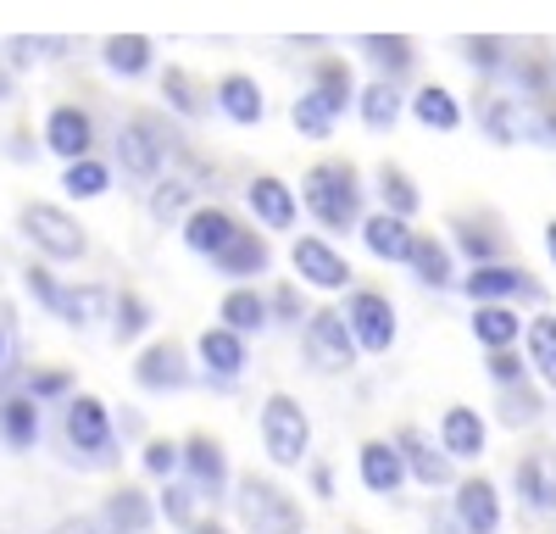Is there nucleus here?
<instances>
[{
    "instance_id": "nucleus-9",
    "label": "nucleus",
    "mask_w": 556,
    "mask_h": 534,
    "mask_svg": "<svg viewBox=\"0 0 556 534\" xmlns=\"http://www.w3.org/2000/svg\"><path fill=\"white\" fill-rule=\"evenodd\" d=\"M462 295H468L473 306L479 301H545V284L534 279V274H523V267H513V262H479L468 279H462Z\"/></svg>"
},
{
    "instance_id": "nucleus-8",
    "label": "nucleus",
    "mask_w": 556,
    "mask_h": 534,
    "mask_svg": "<svg viewBox=\"0 0 556 534\" xmlns=\"http://www.w3.org/2000/svg\"><path fill=\"white\" fill-rule=\"evenodd\" d=\"M178 479H190L195 490H201V501H228L235 496V473H228V452H223V440H212V434H190L184 440V473Z\"/></svg>"
},
{
    "instance_id": "nucleus-25",
    "label": "nucleus",
    "mask_w": 556,
    "mask_h": 534,
    "mask_svg": "<svg viewBox=\"0 0 556 534\" xmlns=\"http://www.w3.org/2000/svg\"><path fill=\"white\" fill-rule=\"evenodd\" d=\"M362 245L374 251L379 262H406L417 234L406 229V217L401 212H374V217H362Z\"/></svg>"
},
{
    "instance_id": "nucleus-57",
    "label": "nucleus",
    "mask_w": 556,
    "mask_h": 534,
    "mask_svg": "<svg viewBox=\"0 0 556 534\" xmlns=\"http://www.w3.org/2000/svg\"><path fill=\"white\" fill-rule=\"evenodd\" d=\"M184 534H228V529H223L217 518H195V523H190V529H184Z\"/></svg>"
},
{
    "instance_id": "nucleus-7",
    "label": "nucleus",
    "mask_w": 556,
    "mask_h": 534,
    "mask_svg": "<svg viewBox=\"0 0 556 534\" xmlns=\"http://www.w3.org/2000/svg\"><path fill=\"white\" fill-rule=\"evenodd\" d=\"M301 351H306V363L317 373H351L356 368V334H351V318L334 306H323L312 312V318L301 323Z\"/></svg>"
},
{
    "instance_id": "nucleus-53",
    "label": "nucleus",
    "mask_w": 556,
    "mask_h": 534,
    "mask_svg": "<svg viewBox=\"0 0 556 534\" xmlns=\"http://www.w3.org/2000/svg\"><path fill=\"white\" fill-rule=\"evenodd\" d=\"M312 496L317 501H334V468L329 462H312Z\"/></svg>"
},
{
    "instance_id": "nucleus-44",
    "label": "nucleus",
    "mask_w": 556,
    "mask_h": 534,
    "mask_svg": "<svg viewBox=\"0 0 556 534\" xmlns=\"http://www.w3.org/2000/svg\"><path fill=\"white\" fill-rule=\"evenodd\" d=\"M139 468H146L156 484L178 479V473H184V440H162V434H151V440H146V452H139Z\"/></svg>"
},
{
    "instance_id": "nucleus-39",
    "label": "nucleus",
    "mask_w": 556,
    "mask_h": 534,
    "mask_svg": "<svg viewBox=\"0 0 556 534\" xmlns=\"http://www.w3.org/2000/svg\"><path fill=\"white\" fill-rule=\"evenodd\" d=\"M146 329H151V301L139 290H117V301H112V340L134 345Z\"/></svg>"
},
{
    "instance_id": "nucleus-29",
    "label": "nucleus",
    "mask_w": 556,
    "mask_h": 534,
    "mask_svg": "<svg viewBox=\"0 0 556 534\" xmlns=\"http://www.w3.org/2000/svg\"><path fill=\"white\" fill-rule=\"evenodd\" d=\"M518 334H523V318H518L506 301H479V306H473V340H479L484 351L518 345Z\"/></svg>"
},
{
    "instance_id": "nucleus-27",
    "label": "nucleus",
    "mask_w": 556,
    "mask_h": 534,
    "mask_svg": "<svg viewBox=\"0 0 556 534\" xmlns=\"http://www.w3.org/2000/svg\"><path fill=\"white\" fill-rule=\"evenodd\" d=\"M217 323L240 329V334H262V329L273 323V301L256 295L251 284H235V290L223 295V306H217Z\"/></svg>"
},
{
    "instance_id": "nucleus-58",
    "label": "nucleus",
    "mask_w": 556,
    "mask_h": 534,
    "mask_svg": "<svg viewBox=\"0 0 556 534\" xmlns=\"http://www.w3.org/2000/svg\"><path fill=\"white\" fill-rule=\"evenodd\" d=\"M545 251H551V262H556V217L545 223Z\"/></svg>"
},
{
    "instance_id": "nucleus-19",
    "label": "nucleus",
    "mask_w": 556,
    "mask_h": 534,
    "mask_svg": "<svg viewBox=\"0 0 556 534\" xmlns=\"http://www.w3.org/2000/svg\"><path fill=\"white\" fill-rule=\"evenodd\" d=\"M89 145H96L89 112L84 106H51V117H45V151H56L62 162H78V156H89Z\"/></svg>"
},
{
    "instance_id": "nucleus-13",
    "label": "nucleus",
    "mask_w": 556,
    "mask_h": 534,
    "mask_svg": "<svg viewBox=\"0 0 556 534\" xmlns=\"http://www.w3.org/2000/svg\"><path fill=\"white\" fill-rule=\"evenodd\" d=\"M356 479L362 490H374V496H401V484L412 479L406 457H401V445L395 440H362V452H356Z\"/></svg>"
},
{
    "instance_id": "nucleus-22",
    "label": "nucleus",
    "mask_w": 556,
    "mask_h": 534,
    "mask_svg": "<svg viewBox=\"0 0 556 534\" xmlns=\"http://www.w3.org/2000/svg\"><path fill=\"white\" fill-rule=\"evenodd\" d=\"M156 518H162V512H156V501L146 496V490H134V484L112 490L106 507H101L106 534H151V523H156Z\"/></svg>"
},
{
    "instance_id": "nucleus-45",
    "label": "nucleus",
    "mask_w": 556,
    "mask_h": 534,
    "mask_svg": "<svg viewBox=\"0 0 556 534\" xmlns=\"http://www.w3.org/2000/svg\"><path fill=\"white\" fill-rule=\"evenodd\" d=\"M379 195H384V212H401V217H412L417 206H424V195H417V185L395 167V162H384L379 167Z\"/></svg>"
},
{
    "instance_id": "nucleus-54",
    "label": "nucleus",
    "mask_w": 556,
    "mask_h": 534,
    "mask_svg": "<svg viewBox=\"0 0 556 534\" xmlns=\"http://www.w3.org/2000/svg\"><path fill=\"white\" fill-rule=\"evenodd\" d=\"M51 534H106V523H101V518H84V512H78V518H62V523H56Z\"/></svg>"
},
{
    "instance_id": "nucleus-41",
    "label": "nucleus",
    "mask_w": 556,
    "mask_h": 534,
    "mask_svg": "<svg viewBox=\"0 0 556 534\" xmlns=\"http://www.w3.org/2000/svg\"><path fill=\"white\" fill-rule=\"evenodd\" d=\"M362 51L374 56V67H379L384 78H401V73H412V62H417V56H412V39H401V34H395V39H390V34H362Z\"/></svg>"
},
{
    "instance_id": "nucleus-10",
    "label": "nucleus",
    "mask_w": 556,
    "mask_h": 534,
    "mask_svg": "<svg viewBox=\"0 0 556 534\" xmlns=\"http://www.w3.org/2000/svg\"><path fill=\"white\" fill-rule=\"evenodd\" d=\"M345 318H351V334H356V345L367 351V356H384L390 345H395V306H390V295H379V290H351V301H345Z\"/></svg>"
},
{
    "instance_id": "nucleus-6",
    "label": "nucleus",
    "mask_w": 556,
    "mask_h": 534,
    "mask_svg": "<svg viewBox=\"0 0 556 534\" xmlns=\"http://www.w3.org/2000/svg\"><path fill=\"white\" fill-rule=\"evenodd\" d=\"M17 229L28 234V245L45 256V262H78L89 251V234H84V223L51 201H28L17 212Z\"/></svg>"
},
{
    "instance_id": "nucleus-18",
    "label": "nucleus",
    "mask_w": 556,
    "mask_h": 534,
    "mask_svg": "<svg viewBox=\"0 0 556 534\" xmlns=\"http://www.w3.org/2000/svg\"><path fill=\"white\" fill-rule=\"evenodd\" d=\"M513 484H518V501H523V507L556 512V445H540V452L518 457Z\"/></svg>"
},
{
    "instance_id": "nucleus-38",
    "label": "nucleus",
    "mask_w": 556,
    "mask_h": 534,
    "mask_svg": "<svg viewBox=\"0 0 556 534\" xmlns=\"http://www.w3.org/2000/svg\"><path fill=\"white\" fill-rule=\"evenodd\" d=\"M312 89H323V96L340 106V117L362 101V89H356V78H351V67H345L340 56H323V62L312 67Z\"/></svg>"
},
{
    "instance_id": "nucleus-31",
    "label": "nucleus",
    "mask_w": 556,
    "mask_h": 534,
    "mask_svg": "<svg viewBox=\"0 0 556 534\" xmlns=\"http://www.w3.org/2000/svg\"><path fill=\"white\" fill-rule=\"evenodd\" d=\"M401 112H406V101H401V89H395V78H374L362 89V101H356V117L374 128V134H384V128H395L401 123Z\"/></svg>"
},
{
    "instance_id": "nucleus-52",
    "label": "nucleus",
    "mask_w": 556,
    "mask_h": 534,
    "mask_svg": "<svg viewBox=\"0 0 556 534\" xmlns=\"http://www.w3.org/2000/svg\"><path fill=\"white\" fill-rule=\"evenodd\" d=\"M495 51H501L495 39H468V62L484 67V73H501V56H495Z\"/></svg>"
},
{
    "instance_id": "nucleus-49",
    "label": "nucleus",
    "mask_w": 556,
    "mask_h": 534,
    "mask_svg": "<svg viewBox=\"0 0 556 534\" xmlns=\"http://www.w3.org/2000/svg\"><path fill=\"white\" fill-rule=\"evenodd\" d=\"M456 245L473 256V267H479V262H495V256H501V245H495V240H490L484 229H473V223H456Z\"/></svg>"
},
{
    "instance_id": "nucleus-43",
    "label": "nucleus",
    "mask_w": 556,
    "mask_h": 534,
    "mask_svg": "<svg viewBox=\"0 0 556 534\" xmlns=\"http://www.w3.org/2000/svg\"><path fill=\"white\" fill-rule=\"evenodd\" d=\"M195 501H201V490H195L190 479H167V484H162V496H156V512H162L173 529H190V523L201 518Z\"/></svg>"
},
{
    "instance_id": "nucleus-1",
    "label": "nucleus",
    "mask_w": 556,
    "mask_h": 534,
    "mask_svg": "<svg viewBox=\"0 0 556 534\" xmlns=\"http://www.w3.org/2000/svg\"><path fill=\"white\" fill-rule=\"evenodd\" d=\"M62 452L73 468H89V473H106L123 462V445H117V423L106 412L101 395H84L73 390L62 400Z\"/></svg>"
},
{
    "instance_id": "nucleus-56",
    "label": "nucleus",
    "mask_w": 556,
    "mask_h": 534,
    "mask_svg": "<svg viewBox=\"0 0 556 534\" xmlns=\"http://www.w3.org/2000/svg\"><path fill=\"white\" fill-rule=\"evenodd\" d=\"M429 534H468V529L456 523V512H434V518H429Z\"/></svg>"
},
{
    "instance_id": "nucleus-16",
    "label": "nucleus",
    "mask_w": 556,
    "mask_h": 534,
    "mask_svg": "<svg viewBox=\"0 0 556 534\" xmlns=\"http://www.w3.org/2000/svg\"><path fill=\"white\" fill-rule=\"evenodd\" d=\"M245 201H251V212H256L262 229H273V234H290V229H295V212H301V201H295V190L285 185V178L256 173L251 185H245Z\"/></svg>"
},
{
    "instance_id": "nucleus-37",
    "label": "nucleus",
    "mask_w": 556,
    "mask_h": 534,
    "mask_svg": "<svg viewBox=\"0 0 556 534\" xmlns=\"http://www.w3.org/2000/svg\"><path fill=\"white\" fill-rule=\"evenodd\" d=\"M290 117H295V128L306 134V140H329L334 123H340V106L323 96V89H306V96L290 106Z\"/></svg>"
},
{
    "instance_id": "nucleus-14",
    "label": "nucleus",
    "mask_w": 556,
    "mask_h": 534,
    "mask_svg": "<svg viewBox=\"0 0 556 534\" xmlns=\"http://www.w3.org/2000/svg\"><path fill=\"white\" fill-rule=\"evenodd\" d=\"M395 445H401V457H406V468H412V479L417 484H429V490H445V484H456V457L445 452V445H434L424 429H395Z\"/></svg>"
},
{
    "instance_id": "nucleus-34",
    "label": "nucleus",
    "mask_w": 556,
    "mask_h": 534,
    "mask_svg": "<svg viewBox=\"0 0 556 534\" xmlns=\"http://www.w3.org/2000/svg\"><path fill=\"white\" fill-rule=\"evenodd\" d=\"M412 117L424 128H440V134L462 128V106H456V96L445 84H424V89H417V96H412Z\"/></svg>"
},
{
    "instance_id": "nucleus-42",
    "label": "nucleus",
    "mask_w": 556,
    "mask_h": 534,
    "mask_svg": "<svg viewBox=\"0 0 556 534\" xmlns=\"http://www.w3.org/2000/svg\"><path fill=\"white\" fill-rule=\"evenodd\" d=\"M62 190L78 195V201H96V195L112 190V167L96 162V156H78V162H67V173H62Z\"/></svg>"
},
{
    "instance_id": "nucleus-26",
    "label": "nucleus",
    "mask_w": 556,
    "mask_h": 534,
    "mask_svg": "<svg viewBox=\"0 0 556 534\" xmlns=\"http://www.w3.org/2000/svg\"><path fill=\"white\" fill-rule=\"evenodd\" d=\"M112 301L117 295H106L101 284H62V295L51 301V318H62L67 329H89V323H101V312Z\"/></svg>"
},
{
    "instance_id": "nucleus-51",
    "label": "nucleus",
    "mask_w": 556,
    "mask_h": 534,
    "mask_svg": "<svg viewBox=\"0 0 556 534\" xmlns=\"http://www.w3.org/2000/svg\"><path fill=\"white\" fill-rule=\"evenodd\" d=\"M273 318H278V323H301V290H295V284H278V295H273Z\"/></svg>"
},
{
    "instance_id": "nucleus-24",
    "label": "nucleus",
    "mask_w": 556,
    "mask_h": 534,
    "mask_svg": "<svg viewBox=\"0 0 556 534\" xmlns=\"http://www.w3.org/2000/svg\"><path fill=\"white\" fill-rule=\"evenodd\" d=\"M484 440H490V429H484V418H479L473 407H445V418H440V445H445L456 462H479V457H484Z\"/></svg>"
},
{
    "instance_id": "nucleus-20",
    "label": "nucleus",
    "mask_w": 556,
    "mask_h": 534,
    "mask_svg": "<svg viewBox=\"0 0 556 534\" xmlns=\"http://www.w3.org/2000/svg\"><path fill=\"white\" fill-rule=\"evenodd\" d=\"M235 234H240V217L223 212V206H195L190 217H184V245H190L195 256H212L217 262Z\"/></svg>"
},
{
    "instance_id": "nucleus-32",
    "label": "nucleus",
    "mask_w": 556,
    "mask_h": 534,
    "mask_svg": "<svg viewBox=\"0 0 556 534\" xmlns=\"http://www.w3.org/2000/svg\"><path fill=\"white\" fill-rule=\"evenodd\" d=\"M101 56H106V67H112L117 78H139V73H151L156 44H151L146 34H112V39L101 44Z\"/></svg>"
},
{
    "instance_id": "nucleus-35",
    "label": "nucleus",
    "mask_w": 556,
    "mask_h": 534,
    "mask_svg": "<svg viewBox=\"0 0 556 534\" xmlns=\"http://www.w3.org/2000/svg\"><path fill=\"white\" fill-rule=\"evenodd\" d=\"M146 206H151L156 223H184L195 212V185H190V178H156Z\"/></svg>"
},
{
    "instance_id": "nucleus-50",
    "label": "nucleus",
    "mask_w": 556,
    "mask_h": 534,
    "mask_svg": "<svg viewBox=\"0 0 556 534\" xmlns=\"http://www.w3.org/2000/svg\"><path fill=\"white\" fill-rule=\"evenodd\" d=\"M23 284H28V295H34V301H39L45 312H51V301L62 295V279H56V274H51V267H45V262H34V267H28V274H23Z\"/></svg>"
},
{
    "instance_id": "nucleus-46",
    "label": "nucleus",
    "mask_w": 556,
    "mask_h": 534,
    "mask_svg": "<svg viewBox=\"0 0 556 534\" xmlns=\"http://www.w3.org/2000/svg\"><path fill=\"white\" fill-rule=\"evenodd\" d=\"M479 123H484V134H490V140H495V145H513V140H518V134H523V123L513 117V101H501V96H490V101H484V112H479Z\"/></svg>"
},
{
    "instance_id": "nucleus-28",
    "label": "nucleus",
    "mask_w": 556,
    "mask_h": 534,
    "mask_svg": "<svg viewBox=\"0 0 556 534\" xmlns=\"http://www.w3.org/2000/svg\"><path fill=\"white\" fill-rule=\"evenodd\" d=\"M267 267H273V251H267V240L251 234V229H240L235 240H228V251L217 256V274H223V279H262Z\"/></svg>"
},
{
    "instance_id": "nucleus-3",
    "label": "nucleus",
    "mask_w": 556,
    "mask_h": 534,
    "mask_svg": "<svg viewBox=\"0 0 556 534\" xmlns=\"http://www.w3.org/2000/svg\"><path fill=\"white\" fill-rule=\"evenodd\" d=\"M167 156H190V145H184L178 134L167 128V117H156V112H134V117L117 128V162H123V173H134V178H146V185H156L162 167H167Z\"/></svg>"
},
{
    "instance_id": "nucleus-17",
    "label": "nucleus",
    "mask_w": 556,
    "mask_h": 534,
    "mask_svg": "<svg viewBox=\"0 0 556 534\" xmlns=\"http://www.w3.org/2000/svg\"><path fill=\"white\" fill-rule=\"evenodd\" d=\"M451 512H456V523L468 529V534H495L501 529V496H495V484L484 473L462 479L456 496H451Z\"/></svg>"
},
{
    "instance_id": "nucleus-36",
    "label": "nucleus",
    "mask_w": 556,
    "mask_h": 534,
    "mask_svg": "<svg viewBox=\"0 0 556 534\" xmlns=\"http://www.w3.org/2000/svg\"><path fill=\"white\" fill-rule=\"evenodd\" d=\"M523 345H529V368L556 390V318L551 312H540V318H529V329H523Z\"/></svg>"
},
{
    "instance_id": "nucleus-48",
    "label": "nucleus",
    "mask_w": 556,
    "mask_h": 534,
    "mask_svg": "<svg viewBox=\"0 0 556 534\" xmlns=\"http://www.w3.org/2000/svg\"><path fill=\"white\" fill-rule=\"evenodd\" d=\"M490 379H495V390H506V384H523L529 379V368H523V356L513 351V345H506V351H490Z\"/></svg>"
},
{
    "instance_id": "nucleus-21",
    "label": "nucleus",
    "mask_w": 556,
    "mask_h": 534,
    "mask_svg": "<svg viewBox=\"0 0 556 534\" xmlns=\"http://www.w3.org/2000/svg\"><path fill=\"white\" fill-rule=\"evenodd\" d=\"M45 434V418H39V400L28 390L17 395H0V440H7V452H34Z\"/></svg>"
},
{
    "instance_id": "nucleus-5",
    "label": "nucleus",
    "mask_w": 556,
    "mask_h": 534,
    "mask_svg": "<svg viewBox=\"0 0 556 534\" xmlns=\"http://www.w3.org/2000/svg\"><path fill=\"white\" fill-rule=\"evenodd\" d=\"M262 452L278 462V468H301L306 452H312V418L295 395L273 390L262 400Z\"/></svg>"
},
{
    "instance_id": "nucleus-59",
    "label": "nucleus",
    "mask_w": 556,
    "mask_h": 534,
    "mask_svg": "<svg viewBox=\"0 0 556 534\" xmlns=\"http://www.w3.org/2000/svg\"><path fill=\"white\" fill-rule=\"evenodd\" d=\"M0 101H12V73L0 67Z\"/></svg>"
},
{
    "instance_id": "nucleus-15",
    "label": "nucleus",
    "mask_w": 556,
    "mask_h": 534,
    "mask_svg": "<svg viewBox=\"0 0 556 534\" xmlns=\"http://www.w3.org/2000/svg\"><path fill=\"white\" fill-rule=\"evenodd\" d=\"M290 262H295L301 284H312V290H345V284H351V262H345L329 240H317V234L295 240Z\"/></svg>"
},
{
    "instance_id": "nucleus-11",
    "label": "nucleus",
    "mask_w": 556,
    "mask_h": 534,
    "mask_svg": "<svg viewBox=\"0 0 556 534\" xmlns=\"http://www.w3.org/2000/svg\"><path fill=\"white\" fill-rule=\"evenodd\" d=\"M134 384L139 390H151V395H167V390H190L195 384V368H190V356H184L178 340H156L134 356Z\"/></svg>"
},
{
    "instance_id": "nucleus-40",
    "label": "nucleus",
    "mask_w": 556,
    "mask_h": 534,
    "mask_svg": "<svg viewBox=\"0 0 556 534\" xmlns=\"http://www.w3.org/2000/svg\"><path fill=\"white\" fill-rule=\"evenodd\" d=\"M540 418H545V395H540L529 379L501 390V423H506V429H529V423H540Z\"/></svg>"
},
{
    "instance_id": "nucleus-12",
    "label": "nucleus",
    "mask_w": 556,
    "mask_h": 534,
    "mask_svg": "<svg viewBox=\"0 0 556 534\" xmlns=\"http://www.w3.org/2000/svg\"><path fill=\"white\" fill-rule=\"evenodd\" d=\"M195 356H201V368H206V384H217V390L240 384V373H245V363H251L245 334H240V329H228V323H212V329H201V340H195Z\"/></svg>"
},
{
    "instance_id": "nucleus-60",
    "label": "nucleus",
    "mask_w": 556,
    "mask_h": 534,
    "mask_svg": "<svg viewBox=\"0 0 556 534\" xmlns=\"http://www.w3.org/2000/svg\"><path fill=\"white\" fill-rule=\"evenodd\" d=\"M351 534H362V529H351Z\"/></svg>"
},
{
    "instance_id": "nucleus-55",
    "label": "nucleus",
    "mask_w": 556,
    "mask_h": 534,
    "mask_svg": "<svg viewBox=\"0 0 556 534\" xmlns=\"http://www.w3.org/2000/svg\"><path fill=\"white\" fill-rule=\"evenodd\" d=\"M0 373H12V323H7V312H0Z\"/></svg>"
},
{
    "instance_id": "nucleus-4",
    "label": "nucleus",
    "mask_w": 556,
    "mask_h": 534,
    "mask_svg": "<svg viewBox=\"0 0 556 534\" xmlns=\"http://www.w3.org/2000/svg\"><path fill=\"white\" fill-rule=\"evenodd\" d=\"M235 512L245 523V534H306V512L285 484H273L262 473L235 479Z\"/></svg>"
},
{
    "instance_id": "nucleus-2",
    "label": "nucleus",
    "mask_w": 556,
    "mask_h": 534,
    "mask_svg": "<svg viewBox=\"0 0 556 534\" xmlns=\"http://www.w3.org/2000/svg\"><path fill=\"white\" fill-rule=\"evenodd\" d=\"M301 201L306 212L323 223L329 234H345V229H362V173L340 156L306 167L301 178Z\"/></svg>"
},
{
    "instance_id": "nucleus-33",
    "label": "nucleus",
    "mask_w": 556,
    "mask_h": 534,
    "mask_svg": "<svg viewBox=\"0 0 556 534\" xmlns=\"http://www.w3.org/2000/svg\"><path fill=\"white\" fill-rule=\"evenodd\" d=\"M162 101H167V112H178V117L195 123V117H206V101H217V96H206L190 67H167V73H162Z\"/></svg>"
},
{
    "instance_id": "nucleus-23",
    "label": "nucleus",
    "mask_w": 556,
    "mask_h": 534,
    "mask_svg": "<svg viewBox=\"0 0 556 534\" xmlns=\"http://www.w3.org/2000/svg\"><path fill=\"white\" fill-rule=\"evenodd\" d=\"M212 96H217V112H223L228 123H240V128H251V123H262V117H267L262 84H256L251 73H223Z\"/></svg>"
},
{
    "instance_id": "nucleus-47",
    "label": "nucleus",
    "mask_w": 556,
    "mask_h": 534,
    "mask_svg": "<svg viewBox=\"0 0 556 534\" xmlns=\"http://www.w3.org/2000/svg\"><path fill=\"white\" fill-rule=\"evenodd\" d=\"M23 390L39 400V407H45V400H67V395H73V373H67V368H34V373L23 379Z\"/></svg>"
},
{
    "instance_id": "nucleus-30",
    "label": "nucleus",
    "mask_w": 556,
    "mask_h": 534,
    "mask_svg": "<svg viewBox=\"0 0 556 534\" xmlns=\"http://www.w3.org/2000/svg\"><path fill=\"white\" fill-rule=\"evenodd\" d=\"M406 267H412V279H417V284H429V290H451V284H462V279H456V267H451V251H445L434 234H417Z\"/></svg>"
}]
</instances>
